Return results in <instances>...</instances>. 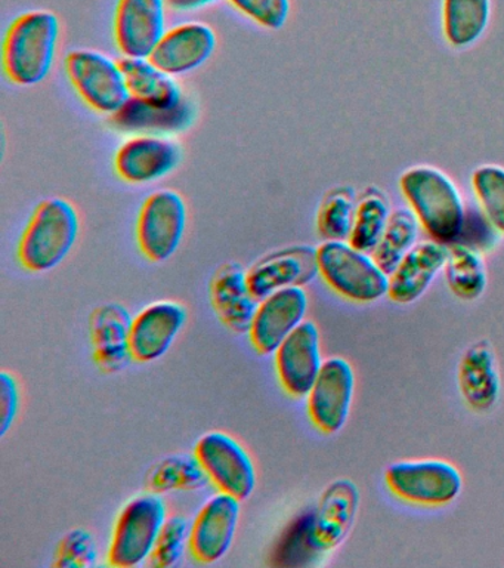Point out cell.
<instances>
[{"label": "cell", "mask_w": 504, "mask_h": 568, "mask_svg": "<svg viewBox=\"0 0 504 568\" xmlns=\"http://www.w3.org/2000/svg\"><path fill=\"white\" fill-rule=\"evenodd\" d=\"M61 36L60 18L48 9L20 13L8 26L2 69L17 87H34L51 74Z\"/></svg>", "instance_id": "obj_1"}, {"label": "cell", "mask_w": 504, "mask_h": 568, "mask_svg": "<svg viewBox=\"0 0 504 568\" xmlns=\"http://www.w3.org/2000/svg\"><path fill=\"white\" fill-rule=\"evenodd\" d=\"M81 231V217L72 202L63 197L42 200L34 207L21 234L17 257L30 273L56 268L72 252Z\"/></svg>", "instance_id": "obj_2"}, {"label": "cell", "mask_w": 504, "mask_h": 568, "mask_svg": "<svg viewBox=\"0 0 504 568\" xmlns=\"http://www.w3.org/2000/svg\"><path fill=\"white\" fill-rule=\"evenodd\" d=\"M400 184L432 240L444 244L457 242L466 209L454 182L435 168L418 166L402 173Z\"/></svg>", "instance_id": "obj_3"}, {"label": "cell", "mask_w": 504, "mask_h": 568, "mask_svg": "<svg viewBox=\"0 0 504 568\" xmlns=\"http://www.w3.org/2000/svg\"><path fill=\"white\" fill-rule=\"evenodd\" d=\"M318 273L338 295L358 304H371L388 296L389 275L371 253L349 242H325L317 247Z\"/></svg>", "instance_id": "obj_4"}, {"label": "cell", "mask_w": 504, "mask_h": 568, "mask_svg": "<svg viewBox=\"0 0 504 568\" xmlns=\"http://www.w3.org/2000/svg\"><path fill=\"white\" fill-rule=\"evenodd\" d=\"M166 519V504L158 493H144L127 501L114 524L110 566L131 568L147 561Z\"/></svg>", "instance_id": "obj_5"}, {"label": "cell", "mask_w": 504, "mask_h": 568, "mask_svg": "<svg viewBox=\"0 0 504 568\" xmlns=\"http://www.w3.org/2000/svg\"><path fill=\"white\" fill-rule=\"evenodd\" d=\"M64 70L79 98L96 113L114 115L131 100L121 62L94 49H74Z\"/></svg>", "instance_id": "obj_6"}, {"label": "cell", "mask_w": 504, "mask_h": 568, "mask_svg": "<svg viewBox=\"0 0 504 568\" xmlns=\"http://www.w3.org/2000/svg\"><path fill=\"white\" fill-rule=\"evenodd\" d=\"M384 481L398 499L428 508L449 505L463 490L462 473L444 459L395 462L388 466Z\"/></svg>", "instance_id": "obj_7"}, {"label": "cell", "mask_w": 504, "mask_h": 568, "mask_svg": "<svg viewBox=\"0 0 504 568\" xmlns=\"http://www.w3.org/2000/svg\"><path fill=\"white\" fill-rule=\"evenodd\" d=\"M187 203L178 191H154L141 204L135 235L140 252L148 261L166 262L178 252L187 231Z\"/></svg>", "instance_id": "obj_8"}, {"label": "cell", "mask_w": 504, "mask_h": 568, "mask_svg": "<svg viewBox=\"0 0 504 568\" xmlns=\"http://www.w3.org/2000/svg\"><path fill=\"white\" fill-rule=\"evenodd\" d=\"M194 456L219 491L238 500L249 499L256 488V468L246 448L232 435L212 430L198 439Z\"/></svg>", "instance_id": "obj_9"}, {"label": "cell", "mask_w": 504, "mask_h": 568, "mask_svg": "<svg viewBox=\"0 0 504 568\" xmlns=\"http://www.w3.org/2000/svg\"><path fill=\"white\" fill-rule=\"evenodd\" d=\"M356 394V372L343 357L325 359L307 395L308 416L325 434H336L347 424Z\"/></svg>", "instance_id": "obj_10"}, {"label": "cell", "mask_w": 504, "mask_h": 568, "mask_svg": "<svg viewBox=\"0 0 504 568\" xmlns=\"http://www.w3.org/2000/svg\"><path fill=\"white\" fill-rule=\"evenodd\" d=\"M183 162V149L175 140L157 133H138L127 138L114 154V171L132 185L157 182Z\"/></svg>", "instance_id": "obj_11"}, {"label": "cell", "mask_w": 504, "mask_h": 568, "mask_svg": "<svg viewBox=\"0 0 504 568\" xmlns=\"http://www.w3.org/2000/svg\"><path fill=\"white\" fill-rule=\"evenodd\" d=\"M166 0H117L113 39L122 57L150 58L167 31Z\"/></svg>", "instance_id": "obj_12"}, {"label": "cell", "mask_w": 504, "mask_h": 568, "mask_svg": "<svg viewBox=\"0 0 504 568\" xmlns=\"http://www.w3.org/2000/svg\"><path fill=\"white\" fill-rule=\"evenodd\" d=\"M274 362L278 381L286 393L295 398L307 397L325 364L317 324L305 320L278 346Z\"/></svg>", "instance_id": "obj_13"}, {"label": "cell", "mask_w": 504, "mask_h": 568, "mask_svg": "<svg viewBox=\"0 0 504 568\" xmlns=\"http://www.w3.org/2000/svg\"><path fill=\"white\" fill-rule=\"evenodd\" d=\"M240 501L228 493L219 491L198 510L189 530L188 545L189 552L198 562L214 564L232 549L240 519Z\"/></svg>", "instance_id": "obj_14"}, {"label": "cell", "mask_w": 504, "mask_h": 568, "mask_svg": "<svg viewBox=\"0 0 504 568\" xmlns=\"http://www.w3.org/2000/svg\"><path fill=\"white\" fill-rule=\"evenodd\" d=\"M308 293L302 286L281 288L259 301L249 337L260 355L276 353L282 341L305 322Z\"/></svg>", "instance_id": "obj_15"}, {"label": "cell", "mask_w": 504, "mask_h": 568, "mask_svg": "<svg viewBox=\"0 0 504 568\" xmlns=\"http://www.w3.org/2000/svg\"><path fill=\"white\" fill-rule=\"evenodd\" d=\"M218 38L209 24L202 21L181 22L167 29L154 48L150 60L174 75H184L205 65L216 51Z\"/></svg>", "instance_id": "obj_16"}, {"label": "cell", "mask_w": 504, "mask_h": 568, "mask_svg": "<svg viewBox=\"0 0 504 568\" xmlns=\"http://www.w3.org/2000/svg\"><path fill=\"white\" fill-rule=\"evenodd\" d=\"M187 322V310L174 301L154 302L132 320L131 353L138 363H152L169 351Z\"/></svg>", "instance_id": "obj_17"}, {"label": "cell", "mask_w": 504, "mask_h": 568, "mask_svg": "<svg viewBox=\"0 0 504 568\" xmlns=\"http://www.w3.org/2000/svg\"><path fill=\"white\" fill-rule=\"evenodd\" d=\"M318 273L317 248L296 246L281 248L256 262L247 271V282L256 300L272 295L281 288L305 286Z\"/></svg>", "instance_id": "obj_18"}, {"label": "cell", "mask_w": 504, "mask_h": 568, "mask_svg": "<svg viewBox=\"0 0 504 568\" xmlns=\"http://www.w3.org/2000/svg\"><path fill=\"white\" fill-rule=\"evenodd\" d=\"M360 509V490L349 479L331 483L313 509V539L321 554L342 545Z\"/></svg>", "instance_id": "obj_19"}, {"label": "cell", "mask_w": 504, "mask_h": 568, "mask_svg": "<svg viewBox=\"0 0 504 568\" xmlns=\"http://www.w3.org/2000/svg\"><path fill=\"white\" fill-rule=\"evenodd\" d=\"M457 382L464 403L476 413L497 406L502 395L497 357L493 345L481 339L472 344L459 363Z\"/></svg>", "instance_id": "obj_20"}, {"label": "cell", "mask_w": 504, "mask_h": 568, "mask_svg": "<svg viewBox=\"0 0 504 568\" xmlns=\"http://www.w3.org/2000/svg\"><path fill=\"white\" fill-rule=\"evenodd\" d=\"M449 244L428 240L415 244L400 265L389 274L388 296L397 304H411L424 295L444 270Z\"/></svg>", "instance_id": "obj_21"}, {"label": "cell", "mask_w": 504, "mask_h": 568, "mask_svg": "<svg viewBox=\"0 0 504 568\" xmlns=\"http://www.w3.org/2000/svg\"><path fill=\"white\" fill-rule=\"evenodd\" d=\"M210 300L229 331L249 333L259 301L250 291L245 266L236 261L220 265L212 277Z\"/></svg>", "instance_id": "obj_22"}, {"label": "cell", "mask_w": 504, "mask_h": 568, "mask_svg": "<svg viewBox=\"0 0 504 568\" xmlns=\"http://www.w3.org/2000/svg\"><path fill=\"white\" fill-rule=\"evenodd\" d=\"M131 314L125 306L107 304L96 308L91 317L92 354L105 373H117L130 364Z\"/></svg>", "instance_id": "obj_23"}, {"label": "cell", "mask_w": 504, "mask_h": 568, "mask_svg": "<svg viewBox=\"0 0 504 568\" xmlns=\"http://www.w3.org/2000/svg\"><path fill=\"white\" fill-rule=\"evenodd\" d=\"M119 62L134 100L163 110L175 109L185 101L183 88L174 75L158 69L150 58L122 57Z\"/></svg>", "instance_id": "obj_24"}, {"label": "cell", "mask_w": 504, "mask_h": 568, "mask_svg": "<svg viewBox=\"0 0 504 568\" xmlns=\"http://www.w3.org/2000/svg\"><path fill=\"white\" fill-rule=\"evenodd\" d=\"M113 123L125 132L167 133L184 132L194 122V109L187 100L175 109L163 110L145 105L131 98L125 106L112 115Z\"/></svg>", "instance_id": "obj_25"}, {"label": "cell", "mask_w": 504, "mask_h": 568, "mask_svg": "<svg viewBox=\"0 0 504 568\" xmlns=\"http://www.w3.org/2000/svg\"><path fill=\"white\" fill-rule=\"evenodd\" d=\"M420 225L422 224L413 209L400 207L391 212L382 239L371 252V256L384 273L391 274L407 253L419 243Z\"/></svg>", "instance_id": "obj_26"}, {"label": "cell", "mask_w": 504, "mask_h": 568, "mask_svg": "<svg viewBox=\"0 0 504 568\" xmlns=\"http://www.w3.org/2000/svg\"><path fill=\"white\" fill-rule=\"evenodd\" d=\"M451 292L463 301H475L485 292L486 268L482 253L462 243L449 244L444 266Z\"/></svg>", "instance_id": "obj_27"}, {"label": "cell", "mask_w": 504, "mask_h": 568, "mask_svg": "<svg viewBox=\"0 0 504 568\" xmlns=\"http://www.w3.org/2000/svg\"><path fill=\"white\" fill-rule=\"evenodd\" d=\"M491 0H444L442 22L446 40L455 48L469 47L488 26Z\"/></svg>", "instance_id": "obj_28"}, {"label": "cell", "mask_w": 504, "mask_h": 568, "mask_svg": "<svg viewBox=\"0 0 504 568\" xmlns=\"http://www.w3.org/2000/svg\"><path fill=\"white\" fill-rule=\"evenodd\" d=\"M210 483L196 456H172L162 460L150 475L154 493L192 491Z\"/></svg>", "instance_id": "obj_29"}, {"label": "cell", "mask_w": 504, "mask_h": 568, "mask_svg": "<svg viewBox=\"0 0 504 568\" xmlns=\"http://www.w3.org/2000/svg\"><path fill=\"white\" fill-rule=\"evenodd\" d=\"M389 216H391V211L382 195H366L357 204L348 242L358 251L373 252L387 229Z\"/></svg>", "instance_id": "obj_30"}, {"label": "cell", "mask_w": 504, "mask_h": 568, "mask_svg": "<svg viewBox=\"0 0 504 568\" xmlns=\"http://www.w3.org/2000/svg\"><path fill=\"white\" fill-rule=\"evenodd\" d=\"M322 555L313 539V510L294 519L277 546L280 566H307Z\"/></svg>", "instance_id": "obj_31"}, {"label": "cell", "mask_w": 504, "mask_h": 568, "mask_svg": "<svg viewBox=\"0 0 504 568\" xmlns=\"http://www.w3.org/2000/svg\"><path fill=\"white\" fill-rule=\"evenodd\" d=\"M356 203L347 190L331 191L322 200L317 215V230L325 242H348L351 234Z\"/></svg>", "instance_id": "obj_32"}, {"label": "cell", "mask_w": 504, "mask_h": 568, "mask_svg": "<svg viewBox=\"0 0 504 568\" xmlns=\"http://www.w3.org/2000/svg\"><path fill=\"white\" fill-rule=\"evenodd\" d=\"M472 184L481 211L494 229L504 234V169L495 164L477 168Z\"/></svg>", "instance_id": "obj_33"}, {"label": "cell", "mask_w": 504, "mask_h": 568, "mask_svg": "<svg viewBox=\"0 0 504 568\" xmlns=\"http://www.w3.org/2000/svg\"><path fill=\"white\" fill-rule=\"evenodd\" d=\"M189 530L192 527L181 515L167 518L162 531L158 532L150 564L158 568L176 566L184 557L185 548L189 545Z\"/></svg>", "instance_id": "obj_34"}, {"label": "cell", "mask_w": 504, "mask_h": 568, "mask_svg": "<svg viewBox=\"0 0 504 568\" xmlns=\"http://www.w3.org/2000/svg\"><path fill=\"white\" fill-rule=\"evenodd\" d=\"M99 558L95 537L83 528L69 531L61 539L55 550L54 567L86 568L92 567Z\"/></svg>", "instance_id": "obj_35"}, {"label": "cell", "mask_w": 504, "mask_h": 568, "mask_svg": "<svg viewBox=\"0 0 504 568\" xmlns=\"http://www.w3.org/2000/svg\"><path fill=\"white\" fill-rule=\"evenodd\" d=\"M229 4L255 24L268 30H280L289 20L290 0H228Z\"/></svg>", "instance_id": "obj_36"}, {"label": "cell", "mask_w": 504, "mask_h": 568, "mask_svg": "<svg viewBox=\"0 0 504 568\" xmlns=\"http://www.w3.org/2000/svg\"><path fill=\"white\" fill-rule=\"evenodd\" d=\"M498 234V231L494 229L484 212L466 211L462 233H460L455 243L466 244V246L484 253L493 251L495 244H497Z\"/></svg>", "instance_id": "obj_37"}, {"label": "cell", "mask_w": 504, "mask_h": 568, "mask_svg": "<svg viewBox=\"0 0 504 568\" xmlns=\"http://www.w3.org/2000/svg\"><path fill=\"white\" fill-rule=\"evenodd\" d=\"M20 408V386L12 373H0V435L6 437L8 430L14 425Z\"/></svg>", "instance_id": "obj_38"}, {"label": "cell", "mask_w": 504, "mask_h": 568, "mask_svg": "<svg viewBox=\"0 0 504 568\" xmlns=\"http://www.w3.org/2000/svg\"><path fill=\"white\" fill-rule=\"evenodd\" d=\"M218 0H166L167 7L175 12H192L197 9L209 7Z\"/></svg>", "instance_id": "obj_39"}]
</instances>
